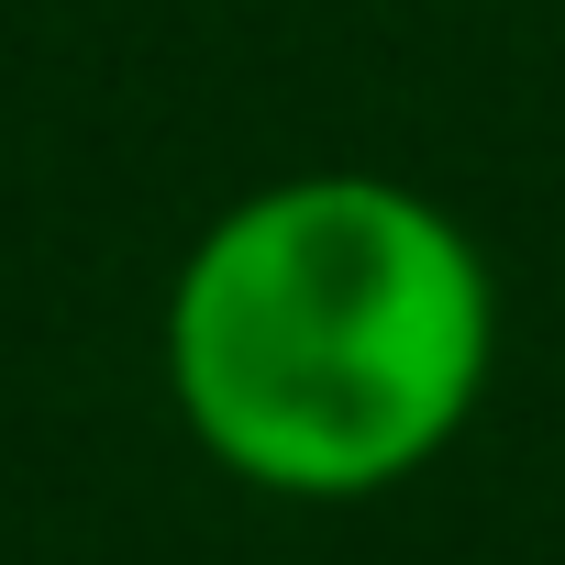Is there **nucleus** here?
Segmentation results:
<instances>
[{
	"label": "nucleus",
	"instance_id": "1",
	"mask_svg": "<svg viewBox=\"0 0 565 565\" xmlns=\"http://www.w3.org/2000/svg\"><path fill=\"white\" fill-rule=\"evenodd\" d=\"M156 388L189 455L255 499H388L499 388V266L466 211L388 167L255 178L167 266Z\"/></svg>",
	"mask_w": 565,
	"mask_h": 565
}]
</instances>
